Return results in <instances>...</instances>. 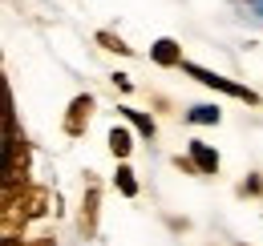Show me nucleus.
Here are the masks:
<instances>
[{"instance_id":"8","label":"nucleus","mask_w":263,"mask_h":246,"mask_svg":"<svg viewBox=\"0 0 263 246\" xmlns=\"http://www.w3.org/2000/svg\"><path fill=\"white\" fill-rule=\"evenodd\" d=\"M186 117H191V121H198V125H219V109H215V105H195Z\"/></svg>"},{"instance_id":"10","label":"nucleus","mask_w":263,"mask_h":246,"mask_svg":"<svg viewBox=\"0 0 263 246\" xmlns=\"http://www.w3.org/2000/svg\"><path fill=\"white\" fill-rule=\"evenodd\" d=\"M118 190H122L126 198L138 194V182H134V170H130V166H118Z\"/></svg>"},{"instance_id":"6","label":"nucleus","mask_w":263,"mask_h":246,"mask_svg":"<svg viewBox=\"0 0 263 246\" xmlns=\"http://www.w3.org/2000/svg\"><path fill=\"white\" fill-rule=\"evenodd\" d=\"M93 226H98V186H89L85 206H81V230H85V234H93Z\"/></svg>"},{"instance_id":"11","label":"nucleus","mask_w":263,"mask_h":246,"mask_svg":"<svg viewBox=\"0 0 263 246\" xmlns=\"http://www.w3.org/2000/svg\"><path fill=\"white\" fill-rule=\"evenodd\" d=\"M114 85H118V89H126V93L134 89V85H130V77H126V73H118V77H114Z\"/></svg>"},{"instance_id":"7","label":"nucleus","mask_w":263,"mask_h":246,"mask_svg":"<svg viewBox=\"0 0 263 246\" xmlns=\"http://www.w3.org/2000/svg\"><path fill=\"white\" fill-rule=\"evenodd\" d=\"M122 117L134 121V129H138L142 137H154V117H150V113H138V109H126V105H122Z\"/></svg>"},{"instance_id":"2","label":"nucleus","mask_w":263,"mask_h":246,"mask_svg":"<svg viewBox=\"0 0 263 246\" xmlns=\"http://www.w3.org/2000/svg\"><path fill=\"white\" fill-rule=\"evenodd\" d=\"M89 113H93V97H89V93L73 97V105H69V113H65V133L69 137H81V133H85Z\"/></svg>"},{"instance_id":"9","label":"nucleus","mask_w":263,"mask_h":246,"mask_svg":"<svg viewBox=\"0 0 263 246\" xmlns=\"http://www.w3.org/2000/svg\"><path fill=\"white\" fill-rule=\"evenodd\" d=\"M98 45H101V49H109V53H122V57H130V45H126V40H118L114 32H98Z\"/></svg>"},{"instance_id":"12","label":"nucleus","mask_w":263,"mask_h":246,"mask_svg":"<svg viewBox=\"0 0 263 246\" xmlns=\"http://www.w3.org/2000/svg\"><path fill=\"white\" fill-rule=\"evenodd\" d=\"M33 246H53V238H36V242Z\"/></svg>"},{"instance_id":"1","label":"nucleus","mask_w":263,"mask_h":246,"mask_svg":"<svg viewBox=\"0 0 263 246\" xmlns=\"http://www.w3.org/2000/svg\"><path fill=\"white\" fill-rule=\"evenodd\" d=\"M182 73H186V77H195L198 85H211V89L231 93V97H239V101H247V105H259V93H255V89H247V85H235V81L219 77V73H211V69H198V65L182 61Z\"/></svg>"},{"instance_id":"4","label":"nucleus","mask_w":263,"mask_h":246,"mask_svg":"<svg viewBox=\"0 0 263 246\" xmlns=\"http://www.w3.org/2000/svg\"><path fill=\"white\" fill-rule=\"evenodd\" d=\"M191 161L198 166V174H215L219 170V154L206 141H191Z\"/></svg>"},{"instance_id":"5","label":"nucleus","mask_w":263,"mask_h":246,"mask_svg":"<svg viewBox=\"0 0 263 246\" xmlns=\"http://www.w3.org/2000/svg\"><path fill=\"white\" fill-rule=\"evenodd\" d=\"M130 150H134V137H130V129L114 125V129H109V154H114V157H130Z\"/></svg>"},{"instance_id":"3","label":"nucleus","mask_w":263,"mask_h":246,"mask_svg":"<svg viewBox=\"0 0 263 246\" xmlns=\"http://www.w3.org/2000/svg\"><path fill=\"white\" fill-rule=\"evenodd\" d=\"M150 57H154V65H182V49H178V40H170V36H162V40H154V49H150Z\"/></svg>"}]
</instances>
